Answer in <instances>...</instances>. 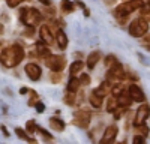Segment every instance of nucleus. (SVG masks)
<instances>
[{
	"mask_svg": "<svg viewBox=\"0 0 150 144\" xmlns=\"http://www.w3.org/2000/svg\"><path fill=\"white\" fill-rule=\"evenodd\" d=\"M23 59H24V48L18 44L5 48L0 54V62L6 68H15L17 65L21 63Z\"/></svg>",
	"mask_w": 150,
	"mask_h": 144,
	"instance_id": "nucleus-1",
	"label": "nucleus"
},
{
	"mask_svg": "<svg viewBox=\"0 0 150 144\" xmlns=\"http://www.w3.org/2000/svg\"><path fill=\"white\" fill-rule=\"evenodd\" d=\"M21 21L29 27H35L36 24H39L42 21V14L36 8H24L20 12Z\"/></svg>",
	"mask_w": 150,
	"mask_h": 144,
	"instance_id": "nucleus-2",
	"label": "nucleus"
},
{
	"mask_svg": "<svg viewBox=\"0 0 150 144\" xmlns=\"http://www.w3.org/2000/svg\"><path fill=\"white\" fill-rule=\"evenodd\" d=\"M147 30H149V18L146 17H140L129 24V35L134 38H141L144 33H147Z\"/></svg>",
	"mask_w": 150,
	"mask_h": 144,
	"instance_id": "nucleus-3",
	"label": "nucleus"
},
{
	"mask_svg": "<svg viewBox=\"0 0 150 144\" xmlns=\"http://www.w3.org/2000/svg\"><path fill=\"white\" fill-rule=\"evenodd\" d=\"M143 5V0H129V2H125L122 5H119L116 8V17L117 18H125V17H128L129 14H132L134 11L137 9H140Z\"/></svg>",
	"mask_w": 150,
	"mask_h": 144,
	"instance_id": "nucleus-4",
	"label": "nucleus"
},
{
	"mask_svg": "<svg viewBox=\"0 0 150 144\" xmlns=\"http://www.w3.org/2000/svg\"><path fill=\"white\" fill-rule=\"evenodd\" d=\"M44 62H45V66L50 68L51 71H59L62 72L66 65V60L63 56H53V54H48L45 59H42Z\"/></svg>",
	"mask_w": 150,
	"mask_h": 144,
	"instance_id": "nucleus-5",
	"label": "nucleus"
},
{
	"mask_svg": "<svg viewBox=\"0 0 150 144\" xmlns=\"http://www.w3.org/2000/svg\"><path fill=\"white\" fill-rule=\"evenodd\" d=\"M125 78V71H123V66L117 62L114 66L108 68V72H107V83L108 84H116L119 81H122Z\"/></svg>",
	"mask_w": 150,
	"mask_h": 144,
	"instance_id": "nucleus-6",
	"label": "nucleus"
},
{
	"mask_svg": "<svg viewBox=\"0 0 150 144\" xmlns=\"http://www.w3.org/2000/svg\"><path fill=\"white\" fill-rule=\"evenodd\" d=\"M90 119H92L90 111H87V110H78L77 113L74 114V125H77L78 128L86 129L87 126L90 125Z\"/></svg>",
	"mask_w": 150,
	"mask_h": 144,
	"instance_id": "nucleus-7",
	"label": "nucleus"
},
{
	"mask_svg": "<svg viewBox=\"0 0 150 144\" xmlns=\"http://www.w3.org/2000/svg\"><path fill=\"white\" fill-rule=\"evenodd\" d=\"M128 95L132 98V101H137V102H144V99H146L144 92L141 90V87L137 86V84H129L128 86Z\"/></svg>",
	"mask_w": 150,
	"mask_h": 144,
	"instance_id": "nucleus-8",
	"label": "nucleus"
},
{
	"mask_svg": "<svg viewBox=\"0 0 150 144\" xmlns=\"http://www.w3.org/2000/svg\"><path fill=\"white\" fill-rule=\"evenodd\" d=\"M149 117V105L143 104L138 110H137V114H135V119H134V125L135 126H140L143 125Z\"/></svg>",
	"mask_w": 150,
	"mask_h": 144,
	"instance_id": "nucleus-9",
	"label": "nucleus"
},
{
	"mask_svg": "<svg viewBox=\"0 0 150 144\" xmlns=\"http://www.w3.org/2000/svg\"><path fill=\"white\" fill-rule=\"evenodd\" d=\"M24 71H26L27 77H29L32 81H38V80L41 78V75H42V71H41V68L38 66L36 63H29V65H26Z\"/></svg>",
	"mask_w": 150,
	"mask_h": 144,
	"instance_id": "nucleus-10",
	"label": "nucleus"
},
{
	"mask_svg": "<svg viewBox=\"0 0 150 144\" xmlns=\"http://www.w3.org/2000/svg\"><path fill=\"white\" fill-rule=\"evenodd\" d=\"M117 126L116 125H111V126H108L107 129H105V132H104V135H102V138H101V143L102 144H110V143H112L116 140V137H117Z\"/></svg>",
	"mask_w": 150,
	"mask_h": 144,
	"instance_id": "nucleus-11",
	"label": "nucleus"
},
{
	"mask_svg": "<svg viewBox=\"0 0 150 144\" xmlns=\"http://www.w3.org/2000/svg\"><path fill=\"white\" fill-rule=\"evenodd\" d=\"M39 35H41V39L47 44V45H50V44H53L54 42V33L51 32V29H50V26H41V29H39Z\"/></svg>",
	"mask_w": 150,
	"mask_h": 144,
	"instance_id": "nucleus-12",
	"label": "nucleus"
},
{
	"mask_svg": "<svg viewBox=\"0 0 150 144\" xmlns=\"http://www.w3.org/2000/svg\"><path fill=\"white\" fill-rule=\"evenodd\" d=\"M54 38H56V41H57L59 48L65 50V48L68 47V36H66V33L62 30V29H57V32L54 33Z\"/></svg>",
	"mask_w": 150,
	"mask_h": 144,
	"instance_id": "nucleus-13",
	"label": "nucleus"
},
{
	"mask_svg": "<svg viewBox=\"0 0 150 144\" xmlns=\"http://www.w3.org/2000/svg\"><path fill=\"white\" fill-rule=\"evenodd\" d=\"M116 99H117L119 107L128 108V107H131V104H132V98L128 95V92H122V93H119V95L116 96Z\"/></svg>",
	"mask_w": 150,
	"mask_h": 144,
	"instance_id": "nucleus-14",
	"label": "nucleus"
},
{
	"mask_svg": "<svg viewBox=\"0 0 150 144\" xmlns=\"http://www.w3.org/2000/svg\"><path fill=\"white\" fill-rule=\"evenodd\" d=\"M99 60H101V53H99V51L90 53L89 57H87V68H89V69H93Z\"/></svg>",
	"mask_w": 150,
	"mask_h": 144,
	"instance_id": "nucleus-15",
	"label": "nucleus"
},
{
	"mask_svg": "<svg viewBox=\"0 0 150 144\" xmlns=\"http://www.w3.org/2000/svg\"><path fill=\"white\" fill-rule=\"evenodd\" d=\"M50 126H51V129L59 131V132L65 131V122L57 117H50Z\"/></svg>",
	"mask_w": 150,
	"mask_h": 144,
	"instance_id": "nucleus-16",
	"label": "nucleus"
},
{
	"mask_svg": "<svg viewBox=\"0 0 150 144\" xmlns=\"http://www.w3.org/2000/svg\"><path fill=\"white\" fill-rule=\"evenodd\" d=\"M36 53L39 57L45 59L48 54H51V51H50V48L47 47V44H42V42H38L36 44Z\"/></svg>",
	"mask_w": 150,
	"mask_h": 144,
	"instance_id": "nucleus-17",
	"label": "nucleus"
},
{
	"mask_svg": "<svg viewBox=\"0 0 150 144\" xmlns=\"http://www.w3.org/2000/svg\"><path fill=\"white\" fill-rule=\"evenodd\" d=\"M83 68H84V63L81 62V60H77V62H74V63L69 66V72H71V75H72V77H75L77 74H80V72L83 71Z\"/></svg>",
	"mask_w": 150,
	"mask_h": 144,
	"instance_id": "nucleus-18",
	"label": "nucleus"
},
{
	"mask_svg": "<svg viewBox=\"0 0 150 144\" xmlns=\"http://www.w3.org/2000/svg\"><path fill=\"white\" fill-rule=\"evenodd\" d=\"M102 99H104V98H101V96L96 95L95 92L90 93V98H89V101H90V104H92L93 108H101V107H102Z\"/></svg>",
	"mask_w": 150,
	"mask_h": 144,
	"instance_id": "nucleus-19",
	"label": "nucleus"
},
{
	"mask_svg": "<svg viewBox=\"0 0 150 144\" xmlns=\"http://www.w3.org/2000/svg\"><path fill=\"white\" fill-rule=\"evenodd\" d=\"M80 89V80L72 77L68 83V92H72V93H77V90Z\"/></svg>",
	"mask_w": 150,
	"mask_h": 144,
	"instance_id": "nucleus-20",
	"label": "nucleus"
},
{
	"mask_svg": "<svg viewBox=\"0 0 150 144\" xmlns=\"http://www.w3.org/2000/svg\"><path fill=\"white\" fill-rule=\"evenodd\" d=\"M60 8H62V11H63L65 14H71V12H74V3L71 2V0H62Z\"/></svg>",
	"mask_w": 150,
	"mask_h": 144,
	"instance_id": "nucleus-21",
	"label": "nucleus"
},
{
	"mask_svg": "<svg viewBox=\"0 0 150 144\" xmlns=\"http://www.w3.org/2000/svg\"><path fill=\"white\" fill-rule=\"evenodd\" d=\"M15 134H17L21 140H26V141H29V143H36L35 138H30L27 132L24 131V129H21V128H17V129H15Z\"/></svg>",
	"mask_w": 150,
	"mask_h": 144,
	"instance_id": "nucleus-22",
	"label": "nucleus"
},
{
	"mask_svg": "<svg viewBox=\"0 0 150 144\" xmlns=\"http://www.w3.org/2000/svg\"><path fill=\"white\" fill-rule=\"evenodd\" d=\"M117 107H119V104H117L116 96H111V98H108V102H107V111H108V113H112Z\"/></svg>",
	"mask_w": 150,
	"mask_h": 144,
	"instance_id": "nucleus-23",
	"label": "nucleus"
},
{
	"mask_svg": "<svg viewBox=\"0 0 150 144\" xmlns=\"http://www.w3.org/2000/svg\"><path fill=\"white\" fill-rule=\"evenodd\" d=\"M122 92H125V86H123L122 81H119V83H116V84H112V87H111V93H112V95L117 96V95L122 93Z\"/></svg>",
	"mask_w": 150,
	"mask_h": 144,
	"instance_id": "nucleus-24",
	"label": "nucleus"
},
{
	"mask_svg": "<svg viewBox=\"0 0 150 144\" xmlns=\"http://www.w3.org/2000/svg\"><path fill=\"white\" fill-rule=\"evenodd\" d=\"M105 66L107 68H111V66H114L116 63H117V59H116V56H112V54H110V56H107L105 57Z\"/></svg>",
	"mask_w": 150,
	"mask_h": 144,
	"instance_id": "nucleus-25",
	"label": "nucleus"
},
{
	"mask_svg": "<svg viewBox=\"0 0 150 144\" xmlns=\"http://www.w3.org/2000/svg\"><path fill=\"white\" fill-rule=\"evenodd\" d=\"M50 78H51V83L59 84L63 77H62V72H59V71H53V72H51V75H50Z\"/></svg>",
	"mask_w": 150,
	"mask_h": 144,
	"instance_id": "nucleus-26",
	"label": "nucleus"
},
{
	"mask_svg": "<svg viewBox=\"0 0 150 144\" xmlns=\"http://www.w3.org/2000/svg\"><path fill=\"white\" fill-rule=\"evenodd\" d=\"M63 101H65V104H66V105H74V104H75V93L68 92V95L63 98Z\"/></svg>",
	"mask_w": 150,
	"mask_h": 144,
	"instance_id": "nucleus-27",
	"label": "nucleus"
},
{
	"mask_svg": "<svg viewBox=\"0 0 150 144\" xmlns=\"http://www.w3.org/2000/svg\"><path fill=\"white\" fill-rule=\"evenodd\" d=\"M26 129H27L29 134H35L36 129H38V126H36V123H35V120H29L27 125H26Z\"/></svg>",
	"mask_w": 150,
	"mask_h": 144,
	"instance_id": "nucleus-28",
	"label": "nucleus"
},
{
	"mask_svg": "<svg viewBox=\"0 0 150 144\" xmlns=\"http://www.w3.org/2000/svg\"><path fill=\"white\" fill-rule=\"evenodd\" d=\"M36 131L42 135V138H44V140H47V141H51V140H53V135H51V134H48V132H47L44 128H38Z\"/></svg>",
	"mask_w": 150,
	"mask_h": 144,
	"instance_id": "nucleus-29",
	"label": "nucleus"
},
{
	"mask_svg": "<svg viewBox=\"0 0 150 144\" xmlns=\"http://www.w3.org/2000/svg\"><path fill=\"white\" fill-rule=\"evenodd\" d=\"M23 2H27V0H6V3H8V6L9 8H17L20 3H23Z\"/></svg>",
	"mask_w": 150,
	"mask_h": 144,
	"instance_id": "nucleus-30",
	"label": "nucleus"
},
{
	"mask_svg": "<svg viewBox=\"0 0 150 144\" xmlns=\"http://www.w3.org/2000/svg\"><path fill=\"white\" fill-rule=\"evenodd\" d=\"M78 80H80V84H84V86L90 84V77L87 75V74H81V77H80Z\"/></svg>",
	"mask_w": 150,
	"mask_h": 144,
	"instance_id": "nucleus-31",
	"label": "nucleus"
},
{
	"mask_svg": "<svg viewBox=\"0 0 150 144\" xmlns=\"http://www.w3.org/2000/svg\"><path fill=\"white\" fill-rule=\"evenodd\" d=\"M141 38H143V47L146 48V50H149V35H147V33H144V35L141 36Z\"/></svg>",
	"mask_w": 150,
	"mask_h": 144,
	"instance_id": "nucleus-32",
	"label": "nucleus"
},
{
	"mask_svg": "<svg viewBox=\"0 0 150 144\" xmlns=\"http://www.w3.org/2000/svg\"><path fill=\"white\" fill-rule=\"evenodd\" d=\"M30 93H32V99L29 101V105H30V107H33V104L38 101V93H36V92H30Z\"/></svg>",
	"mask_w": 150,
	"mask_h": 144,
	"instance_id": "nucleus-33",
	"label": "nucleus"
},
{
	"mask_svg": "<svg viewBox=\"0 0 150 144\" xmlns=\"http://www.w3.org/2000/svg\"><path fill=\"white\" fill-rule=\"evenodd\" d=\"M36 104V111L38 113H42L44 110H45V105L42 104V102H35Z\"/></svg>",
	"mask_w": 150,
	"mask_h": 144,
	"instance_id": "nucleus-34",
	"label": "nucleus"
},
{
	"mask_svg": "<svg viewBox=\"0 0 150 144\" xmlns=\"http://www.w3.org/2000/svg\"><path fill=\"white\" fill-rule=\"evenodd\" d=\"M134 143H144V137H141V135L134 137Z\"/></svg>",
	"mask_w": 150,
	"mask_h": 144,
	"instance_id": "nucleus-35",
	"label": "nucleus"
},
{
	"mask_svg": "<svg viewBox=\"0 0 150 144\" xmlns=\"http://www.w3.org/2000/svg\"><path fill=\"white\" fill-rule=\"evenodd\" d=\"M39 2H41L42 5H45V6H50V5H51V0H39Z\"/></svg>",
	"mask_w": 150,
	"mask_h": 144,
	"instance_id": "nucleus-36",
	"label": "nucleus"
},
{
	"mask_svg": "<svg viewBox=\"0 0 150 144\" xmlns=\"http://www.w3.org/2000/svg\"><path fill=\"white\" fill-rule=\"evenodd\" d=\"M0 129H2V131H3V134H5V135H6V137H8V135H9V134H8V131H6V128H5V126H3V125H2V126H0Z\"/></svg>",
	"mask_w": 150,
	"mask_h": 144,
	"instance_id": "nucleus-37",
	"label": "nucleus"
},
{
	"mask_svg": "<svg viewBox=\"0 0 150 144\" xmlns=\"http://www.w3.org/2000/svg\"><path fill=\"white\" fill-rule=\"evenodd\" d=\"M27 92H29V89H27V87H23V89L20 90V93H21V95H23V93H27Z\"/></svg>",
	"mask_w": 150,
	"mask_h": 144,
	"instance_id": "nucleus-38",
	"label": "nucleus"
},
{
	"mask_svg": "<svg viewBox=\"0 0 150 144\" xmlns=\"http://www.w3.org/2000/svg\"><path fill=\"white\" fill-rule=\"evenodd\" d=\"M0 45H2V42H0Z\"/></svg>",
	"mask_w": 150,
	"mask_h": 144,
	"instance_id": "nucleus-39",
	"label": "nucleus"
}]
</instances>
